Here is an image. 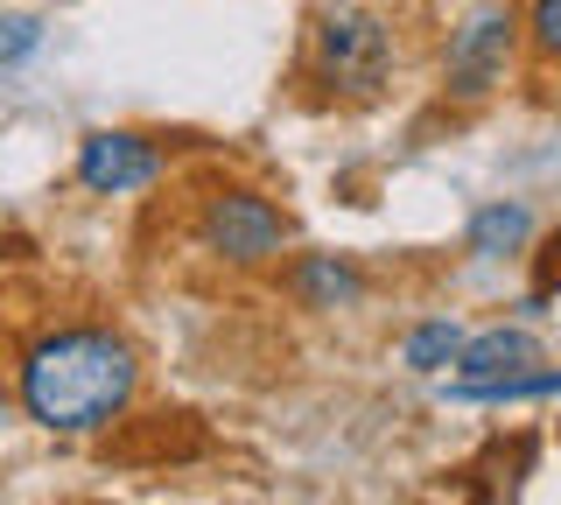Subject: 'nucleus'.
Segmentation results:
<instances>
[{
	"label": "nucleus",
	"instance_id": "obj_2",
	"mask_svg": "<svg viewBox=\"0 0 561 505\" xmlns=\"http://www.w3.org/2000/svg\"><path fill=\"white\" fill-rule=\"evenodd\" d=\"M309 71L337 99H379L386 78H393V28L373 8L337 0L309 22Z\"/></svg>",
	"mask_w": 561,
	"mask_h": 505
},
{
	"label": "nucleus",
	"instance_id": "obj_5",
	"mask_svg": "<svg viewBox=\"0 0 561 505\" xmlns=\"http://www.w3.org/2000/svg\"><path fill=\"white\" fill-rule=\"evenodd\" d=\"M169 176V148L140 127H92L78 141V183L92 197H140Z\"/></svg>",
	"mask_w": 561,
	"mask_h": 505
},
{
	"label": "nucleus",
	"instance_id": "obj_9",
	"mask_svg": "<svg viewBox=\"0 0 561 505\" xmlns=\"http://www.w3.org/2000/svg\"><path fill=\"white\" fill-rule=\"evenodd\" d=\"M456 352H463V330L443 317V323H421L414 337L400 344V365H408V372H443V365H456Z\"/></svg>",
	"mask_w": 561,
	"mask_h": 505
},
{
	"label": "nucleus",
	"instance_id": "obj_11",
	"mask_svg": "<svg viewBox=\"0 0 561 505\" xmlns=\"http://www.w3.org/2000/svg\"><path fill=\"white\" fill-rule=\"evenodd\" d=\"M526 36H534L540 57L561 64V0H534V14H526Z\"/></svg>",
	"mask_w": 561,
	"mask_h": 505
},
{
	"label": "nucleus",
	"instance_id": "obj_4",
	"mask_svg": "<svg viewBox=\"0 0 561 505\" xmlns=\"http://www.w3.org/2000/svg\"><path fill=\"white\" fill-rule=\"evenodd\" d=\"M513 49H519V14L505 0H484L449 36V57H443V84H449L456 106H478V99L499 92L513 78Z\"/></svg>",
	"mask_w": 561,
	"mask_h": 505
},
{
	"label": "nucleus",
	"instance_id": "obj_6",
	"mask_svg": "<svg viewBox=\"0 0 561 505\" xmlns=\"http://www.w3.org/2000/svg\"><path fill=\"white\" fill-rule=\"evenodd\" d=\"M288 282H295V302L323 309V317H330V309H358L365 302V274L351 267L344 253H302L288 267Z\"/></svg>",
	"mask_w": 561,
	"mask_h": 505
},
{
	"label": "nucleus",
	"instance_id": "obj_10",
	"mask_svg": "<svg viewBox=\"0 0 561 505\" xmlns=\"http://www.w3.org/2000/svg\"><path fill=\"white\" fill-rule=\"evenodd\" d=\"M526 218L519 204H491V211H478L470 218V253H484V260H499V253H513L519 239H526Z\"/></svg>",
	"mask_w": 561,
	"mask_h": 505
},
{
	"label": "nucleus",
	"instance_id": "obj_12",
	"mask_svg": "<svg viewBox=\"0 0 561 505\" xmlns=\"http://www.w3.org/2000/svg\"><path fill=\"white\" fill-rule=\"evenodd\" d=\"M35 43V22H8V36H0V57H22Z\"/></svg>",
	"mask_w": 561,
	"mask_h": 505
},
{
	"label": "nucleus",
	"instance_id": "obj_7",
	"mask_svg": "<svg viewBox=\"0 0 561 505\" xmlns=\"http://www.w3.org/2000/svg\"><path fill=\"white\" fill-rule=\"evenodd\" d=\"M519 365H534V337H526V330H513V323L478 330V337H463V352H456V372H463V379L519 372Z\"/></svg>",
	"mask_w": 561,
	"mask_h": 505
},
{
	"label": "nucleus",
	"instance_id": "obj_1",
	"mask_svg": "<svg viewBox=\"0 0 561 505\" xmlns=\"http://www.w3.org/2000/svg\"><path fill=\"white\" fill-rule=\"evenodd\" d=\"M140 358L105 323H49L14 358V400L43 435H99L134 408Z\"/></svg>",
	"mask_w": 561,
	"mask_h": 505
},
{
	"label": "nucleus",
	"instance_id": "obj_8",
	"mask_svg": "<svg viewBox=\"0 0 561 505\" xmlns=\"http://www.w3.org/2000/svg\"><path fill=\"white\" fill-rule=\"evenodd\" d=\"M561 393V365H540V372H491V379H456L449 400H478V408H505V400H554Z\"/></svg>",
	"mask_w": 561,
	"mask_h": 505
},
{
	"label": "nucleus",
	"instance_id": "obj_3",
	"mask_svg": "<svg viewBox=\"0 0 561 505\" xmlns=\"http://www.w3.org/2000/svg\"><path fill=\"white\" fill-rule=\"evenodd\" d=\"M190 239H197L210 260L253 274V267H274V260L288 253V211H280L267 190L218 183V190L197 204V218H190Z\"/></svg>",
	"mask_w": 561,
	"mask_h": 505
}]
</instances>
